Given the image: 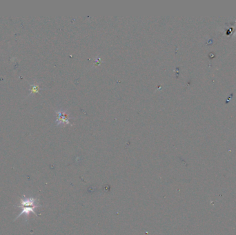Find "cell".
<instances>
[{"mask_svg": "<svg viewBox=\"0 0 236 235\" xmlns=\"http://www.w3.org/2000/svg\"><path fill=\"white\" fill-rule=\"evenodd\" d=\"M37 206L38 204L34 198L24 196L22 199H21L20 204L18 206L19 208H20V213L17 216V218L21 217V215L29 216L31 213H35V210L37 208Z\"/></svg>", "mask_w": 236, "mask_h": 235, "instance_id": "cell-1", "label": "cell"}, {"mask_svg": "<svg viewBox=\"0 0 236 235\" xmlns=\"http://www.w3.org/2000/svg\"><path fill=\"white\" fill-rule=\"evenodd\" d=\"M57 125H60L62 124H69V119L70 117L68 116V114L65 111L59 110L57 112Z\"/></svg>", "mask_w": 236, "mask_h": 235, "instance_id": "cell-2", "label": "cell"}, {"mask_svg": "<svg viewBox=\"0 0 236 235\" xmlns=\"http://www.w3.org/2000/svg\"><path fill=\"white\" fill-rule=\"evenodd\" d=\"M39 84H32V88H31V95L32 93H36V92H39Z\"/></svg>", "mask_w": 236, "mask_h": 235, "instance_id": "cell-3", "label": "cell"}]
</instances>
